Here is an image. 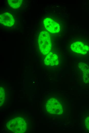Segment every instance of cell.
I'll list each match as a JSON object with an SVG mask.
<instances>
[{
  "instance_id": "6da1fadb",
  "label": "cell",
  "mask_w": 89,
  "mask_h": 133,
  "mask_svg": "<svg viewBox=\"0 0 89 133\" xmlns=\"http://www.w3.org/2000/svg\"><path fill=\"white\" fill-rule=\"evenodd\" d=\"M38 43L40 51L42 54L46 55L50 52L52 43L50 35L48 32L43 31L40 33Z\"/></svg>"
},
{
  "instance_id": "7a4b0ae2",
  "label": "cell",
  "mask_w": 89,
  "mask_h": 133,
  "mask_svg": "<svg viewBox=\"0 0 89 133\" xmlns=\"http://www.w3.org/2000/svg\"><path fill=\"white\" fill-rule=\"evenodd\" d=\"M7 126L9 129L15 133H23L26 129L25 120L20 117L10 120L7 124Z\"/></svg>"
},
{
  "instance_id": "3957f363",
  "label": "cell",
  "mask_w": 89,
  "mask_h": 133,
  "mask_svg": "<svg viewBox=\"0 0 89 133\" xmlns=\"http://www.w3.org/2000/svg\"><path fill=\"white\" fill-rule=\"evenodd\" d=\"M46 107L47 111L53 114H61L63 110V106L61 102L55 98L48 100L46 103Z\"/></svg>"
},
{
  "instance_id": "277c9868",
  "label": "cell",
  "mask_w": 89,
  "mask_h": 133,
  "mask_svg": "<svg viewBox=\"0 0 89 133\" xmlns=\"http://www.w3.org/2000/svg\"><path fill=\"white\" fill-rule=\"evenodd\" d=\"M70 48L72 51L77 53L85 55L89 51V47L81 41H77L73 42Z\"/></svg>"
},
{
  "instance_id": "5b68a950",
  "label": "cell",
  "mask_w": 89,
  "mask_h": 133,
  "mask_svg": "<svg viewBox=\"0 0 89 133\" xmlns=\"http://www.w3.org/2000/svg\"><path fill=\"white\" fill-rule=\"evenodd\" d=\"M43 23L45 28L51 33H56L60 31L59 25L51 18H46L43 21Z\"/></svg>"
},
{
  "instance_id": "8992f818",
  "label": "cell",
  "mask_w": 89,
  "mask_h": 133,
  "mask_svg": "<svg viewBox=\"0 0 89 133\" xmlns=\"http://www.w3.org/2000/svg\"><path fill=\"white\" fill-rule=\"evenodd\" d=\"M0 22L5 26L11 27L14 25L15 20L12 15L6 12L0 15Z\"/></svg>"
},
{
  "instance_id": "52a82bcc",
  "label": "cell",
  "mask_w": 89,
  "mask_h": 133,
  "mask_svg": "<svg viewBox=\"0 0 89 133\" xmlns=\"http://www.w3.org/2000/svg\"><path fill=\"white\" fill-rule=\"evenodd\" d=\"M59 61L57 55L52 52L47 54L44 59V63L47 65L54 66L58 65Z\"/></svg>"
},
{
  "instance_id": "ba28073f",
  "label": "cell",
  "mask_w": 89,
  "mask_h": 133,
  "mask_svg": "<svg viewBox=\"0 0 89 133\" xmlns=\"http://www.w3.org/2000/svg\"><path fill=\"white\" fill-rule=\"evenodd\" d=\"M78 66L82 72L84 82L86 83L89 82V66L82 62H79Z\"/></svg>"
},
{
  "instance_id": "9c48e42d",
  "label": "cell",
  "mask_w": 89,
  "mask_h": 133,
  "mask_svg": "<svg viewBox=\"0 0 89 133\" xmlns=\"http://www.w3.org/2000/svg\"><path fill=\"white\" fill-rule=\"evenodd\" d=\"M22 0H8V2L9 5L12 8L14 9H17L21 5Z\"/></svg>"
},
{
  "instance_id": "30bf717a",
  "label": "cell",
  "mask_w": 89,
  "mask_h": 133,
  "mask_svg": "<svg viewBox=\"0 0 89 133\" xmlns=\"http://www.w3.org/2000/svg\"><path fill=\"white\" fill-rule=\"evenodd\" d=\"M4 92V89L2 87H1L0 89V102L2 103L3 102L4 100V95H5Z\"/></svg>"
},
{
  "instance_id": "8fae6325",
  "label": "cell",
  "mask_w": 89,
  "mask_h": 133,
  "mask_svg": "<svg viewBox=\"0 0 89 133\" xmlns=\"http://www.w3.org/2000/svg\"><path fill=\"white\" fill-rule=\"evenodd\" d=\"M85 124L87 129L89 130V117H87L86 118Z\"/></svg>"
}]
</instances>
